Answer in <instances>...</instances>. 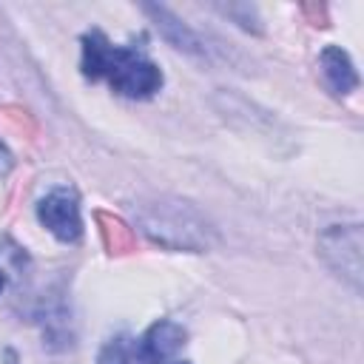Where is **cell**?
Instances as JSON below:
<instances>
[{
    "mask_svg": "<svg viewBox=\"0 0 364 364\" xmlns=\"http://www.w3.org/2000/svg\"><path fill=\"white\" fill-rule=\"evenodd\" d=\"M11 171V156H9V151L0 145V176H6Z\"/></svg>",
    "mask_w": 364,
    "mask_h": 364,
    "instance_id": "9c48e42d",
    "label": "cell"
},
{
    "mask_svg": "<svg viewBox=\"0 0 364 364\" xmlns=\"http://www.w3.org/2000/svg\"><path fill=\"white\" fill-rule=\"evenodd\" d=\"M139 344H142V353H145L148 364H162L185 344V333L173 321H159L148 330V336Z\"/></svg>",
    "mask_w": 364,
    "mask_h": 364,
    "instance_id": "3957f363",
    "label": "cell"
},
{
    "mask_svg": "<svg viewBox=\"0 0 364 364\" xmlns=\"http://www.w3.org/2000/svg\"><path fill=\"white\" fill-rule=\"evenodd\" d=\"M40 222L60 239V242H77L82 236V219H80V202L71 191L57 188L37 205Z\"/></svg>",
    "mask_w": 364,
    "mask_h": 364,
    "instance_id": "7a4b0ae2",
    "label": "cell"
},
{
    "mask_svg": "<svg viewBox=\"0 0 364 364\" xmlns=\"http://www.w3.org/2000/svg\"><path fill=\"white\" fill-rule=\"evenodd\" d=\"M321 74H324V82L330 85L333 94H347L358 85V77L353 71L350 57L341 48H333V46L321 51Z\"/></svg>",
    "mask_w": 364,
    "mask_h": 364,
    "instance_id": "277c9868",
    "label": "cell"
},
{
    "mask_svg": "<svg viewBox=\"0 0 364 364\" xmlns=\"http://www.w3.org/2000/svg\"><path fill=\"white\" fill-rule=\"evenodd\" d=\"M94 222H97L100 239H102V245H105V250H108L111 256H122V253H131V250H134L136 239H134L131 228H128L119 216L105 213V210H97V213H94Z\"/></svg>",
    "mask_w": 364,
    "mask_h": 364,
    "instance_id": "5b68a950",
    "label": "cell"
},
{
    "mask_svg": "<svg viewBox=\"0 0 364 364\" xmlns=\"http://www.w3.org/2000/svg\"><path fill=\"white\" fill-rule=\"evenodd\" d=\"M0 290H3V273H0Z\"/></svg>",
    "mask_w": 364,
    "mask_h": 364,
    "instance_id": "30bf717a",
    "label": "cell"
},
{
    "mask_svg": "<svg viewBox=\"0 0 364 364\" xmlns=\"http://www.w3.org/2000/svg\"><path fill=\"white\" fill-rule=\"evenodd\" d=\"M301 9H304V14H310V17H313V26H327V17H324V6H313V3H304Z\"/></svg>",
    "mask_w": 364,
    "mask_h": 364,
    "instance_id": "ba28073f",
    "label": "cell"
},
{
    "mask_svg": "<svg viewBox=\"0 0 364 364\" xmlns=\"http://www.w3.org/2000/svg\"><path fill=\"white\" fill-rule=\"evenodd\" d=\"M0 117L6 119V125H9V128L20 131L23 136H31V134H34V122H31V117H28L23 108L9 105V108H3V111H0Z\"/></svg>",
    "mask_w": 364,
    "mask_h": 364,
    "instance_id": "52a82bcc",
    "label": "cell"
},
{
    "mask_svg": "<svg viewBox=\"0 0 364 364\" xmlns=\"http://www.w3.org/2000/svg\"><path fill=\"white\" fill-rule=\"evenodd\" d=\"M82 74L88 80H108L125 97H151L162 85V71L131 48H117L102 31L82 37Z\"/></svg>",
    "mask_w": 364,
    "mask_h": 364,
    "instance_id": "6da1fadb",
    "label": "cell"
},
{
    "mask_svg": "<svg viewBox=\"0 0 364 364\" xmlns=\"http://www.w3.org/2000/svg\"><path fill=\"white\" fill-rule=\"evenodd\" d=\"M100 364H148L142 344L131 336H119L114 341H108L100 353Z\"/></svg>",
    "mask_w": 364,
    "mask_h": 364,
    "instance_id": "8992f818",
    "label": "cell"
}]
</instances>
